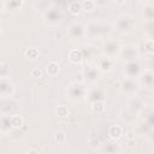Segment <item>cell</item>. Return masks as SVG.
Returning <instances> with one entry per match:
<instances>
[{
    "label": "cell",
    "mask_w": 154,
    "mask_h": 154,
    "mask_svg": "<svg viewBox=\"0 0 154 154\" xmlns=\"http://www.w3.org/2000/svg\"><path fill=\"white\" fill-rule=\"evenodd\" d=\"M67 97L73 102H81L84 99H87L88 95V88L82 82H72L66 90Z\"/></svg>",
    "instance_id": "6da1fadb"
},
{
    "label": "cell",
    "mask_w": 154,
    "mask_h": 154,
    "mask_svg": "<svg viewBox=\"0 0 154 154\" xmlns=\"http://www.w3.org/2000/svg\"><path fill=\"white\" fill-rule=\"evenodd\" d=\"M111 32V26L101 22H91L85 26V35L90 38L105 37Z\"/></svg>",
    "instance_id": "7a4b0ae2"
},
{
    "label": "cell",
    "mask_w": 154,
    "mask_h": 154,
    "mask_svg": "<svg viewBox=\"0 0 154 154\" xmlns=\"http://www.w3.org/2000/svg\"><path fill=\"white\" fill-rule=\"evenodd\" d=\"M114 28L120 34H130L136 28V20L131 14H122L116 19Z\"/></svg>",
    "instance_id": "3957f363"
},
{
    "label": "cell",
    "mask_w": 154,
    "mask_h": 154,
    "mask_svg": "<svg viewBox=\"0 0 154 154\" xmlns=\"http://www.w3.org/2000/svg\"><path fill=\"white\" fill-rule=\"evenodd\" d=\"M140 82L135 77H128L125 76L120 82V91L128 96H135L138 91Z\"/></svg>",
    "instance_id": "277c9868"
},
{
    "label": "cell",
    "mask_w": 154,
    "mask_h": 154,
    "mask_svg": "<svg viewBox=\"0 0 154 154\" xmlns=\"http://www.w3.org/2000/svg\"><path fill=\"white\" fill-rule=\"evenodd\" d=\"M102 51H103V54L116 58V57H119L120 54L122 45L114 38H106L102 43Z\"/></svg>",
    "instance_id": "5b68a950"
},
{
    "label": "cell",
    "mask_w": 154,
    "mask_h": 154,
    "mask_svg": "<svg viewBox=\"0 0 154 154\" xmlns=\"http://www.w3.org/2000/svg\"><path fill=\"white\" fill-rule=\"evenodd\" d=\"M114 64H116V58H112L109 55L102 54L96 59V64L95 65L99 67V70L101 72H109V71L113 70Z\"/></svg>",
    "instance_id": "8992f818"
},
{
    "label": "cell",
    "mask_w": 154,
    "mask_h": 154,
    "mask_svg": "<svg viewBox=\"0 0 154 154\" xmlns=\"http://www.w3.org/2000/svg\"><path fill=\"white\" fill-rule=\"evenodd\" d=\"M67 35L72 40H81L84 36H87L85 35V26L82 23L75 22L67 28Z\"/></svg>",
    "instance_id": "52a82bcc"
},
{
    "label": "cell",
    "mask_w": 154,
    "mask_h": 154,
    "mask_svg": "<svg viewBox=\"0 0 154 154\" xmlns=\"http://www.w3.org/2000/svg\"><path fill=\"white\" fill-rule=\"evenodd\" d=\"M43 22L47 25L55 26L61 22V13L54 8H49L43 13Z\"/></svg>",
    "instance_id": "ba28073f"
},
{
    "label": "cell",
    "mask_w": 154,
    "mask_h": 154,
    "mask_svg": "<svg viewBox=\"0 0 154 154\" xmlns=\"http://www.w3.org/2000/svg\"><path fill=\"white\" fill-rule=\"evenodd\" d=\"M119 57H122L125 61H130V60H136L138 58V49L135 45H126V46H122V51Z\"/></svg>",
    "instance_id": "9c48e42d"
},
{
    "label": "cell",
    "mask_w": 154,
    "mask_h": 154,
    "mask_svg": "<svg viewBox=\"0 0 154 154\" xmlns=\"http://www.w3.org/2000/svg\"><path fill=\"white\" fill-rule=\"evenodd\" d=\"M141 72H142L141 65L137 61V59L136 60L126 61L124 64V73H125V76H128V77H135L136 78V77L140 76Z\"/></svg>",
    "instance_id": "30bf717a"
},
{
    "label": "cell",
    "mask_w": 154,
    "mask_h": 154,
    "mask_svg": "<svg viewBox=\"0 0 154 154\" xmlns=\"http://www.w3.org/2000/svg\"><path fill=\"white\" fill-rule=\"evenodd\" d=\"M0 93H1V97L6 99V97H11L14 93V85L11 82V79L8 77H1L0 79Z\"/></svg>",
    "instance_id": "8fae6325"
},
{
    "label": "cell",
    "mask_w": 154,
    "mask_h": 154,
    "mask_svg": "<svg viewBox=\"0 0 154 154\" xmlns=\"http://www.w3.org/2000/svg\"><path fill=\"white\" fill-rule=\"evenodd\" d=\"M100 73H101V71L99 70V67L96 65L95 66L88 65L83 69V77H84V81L88 82V83L96 82L100 78Z\"/></svg>",
    "instance_id": "7c38bea8"
},
{
    "label": "cell",
    "mask_w": 154,
    "mask_h": 154,
    "mask_svg": "<svg viewBox=\"0 0 154 154\" xmlns=\"http://www.w3.org/2000/svg\"><path fill=\"white\" fill-rule=\"evenodd\" d=\"M138 82L141 85H143L148 89L154 88V71H152L149 69L143 70L138 76Z\"/></svg>",
    "instance_id": "4fadbf2b"
},
{
    "label": "cell",
    "mask_w": 154,
    "mask_h": 154,
    "mask_svg": "<svg viewBox=\"0 0 154 154\" xmlns=\"http://www.w3.org/2000/svg\"><path fill=\"white\" fill-rule=\"evenodd\" d=\"M1 10L2 11H20L24 5V0H1Z\"/></svg>",
    "instance_id": "5bb4252c"
},
{
    "label": "cell",
    "mask_w": 154,
    "mask_h": 154,
    "mask_svg": "<svg viewBox=\"0 0 154 154\" xmlns=\"http://www.w3.org/2000/svg\"><path fill=\"white\" fill-rule=\"evenodd\" d=\"M105 99V95H103V90L100 89V88H93L91 90L88 91V95H87V101L89 103H93L97 100H103Z\"/></svg>",
    "instance_id": "9a60e30c"
},
{
    "label": "cell",
    "mask_w": 154,
    "mask_h": 154,
    "mask_svg": "<svg viewBox=\"0 0 154 154\" xmlns=\"http://www.w3.org/2000/svg\"><path fill=\"white\" fill-rule=\"evenodd\" d=\"M137 114H138L137 111L132 109L131 107H129V106L126 105V107H125V108L123 109V112H122V119H123L124 122H126V123H134L135 119L137 118Z\"/></svg>",
    "instance_id": "2e32d148"
},
{
    "label": "cell",
    "mask_w": 154,
    "mask_h": 154,
    "mask_svg": "<svg viewBox=\"0 0 154 154\" xmlns=\"http://www.w3.org/2000/svg\"><path fill=\"white\" fill-rule=\"evenodd\" d=\"M84 59V54L83 51L81 49H71L69 52V60L72 64H81Z\"/></svg>",
    "instance_id": "e0dca14e"
},
{
    "label": "cell",
    "mask_w": 154,
    "mask_h": 154,
    "mask_svg": "<svg viewBox=\"0 0 154 154\" xmlns=\"http://www.w3.org/2000/svg\"><path fill=\"white\" fill-rule=\"evenodd\" d=\"M143 20H154V4H147L142 10Z\"/></svg>",
    "instance_id": "ac0fdd59"
},
{
    "label": "cell",
    "mask_w": 154,
    "mask_h": 154,
    "mask_svg": "<svg viewBox=\"0 0 154 154\" xmlns=\"http://www.w3.org/2000/svg\"><path fill=\"white\" fill-rule=\"evenodd\" d=\"M142 28L147 37L150 40H154V20H143Z\"/></svg>",
    "instance_id": "d6986e66"
},
{
    "label": "cell",
    "mask_w": 154,
    "mask_h": 154,
    "mask_svg": "<svg viewBox=\"0 0 154 154\" xmlns=\"http://www.w3.org/2000/svg\"><path fill=\"white\" fill-rule=\"evenodd\" d=\"M108 135L112 140L117 141L123 136V128L119 125H111L108 129Z\"/></svg>",
    "instance_id": "ffe728a7"
},
{
    "label": "cell",
    "mask_w": 154,
    "mask_h": 154,
    "mask_svg": "<svg viewBox=\"0 0 154 154\" xmlns=\"http://www.w3.org/2000/svg\"><path fill=\"white\" fill-rule=\"evenodd\" d=\"M46 71H47V73L51 75V76L58 75V72H59V64H58L57 61H54V60L49 61V63L47 64V66H46Z\"/></svg>",
    "instance_id": "44dd1931"
},
{
    "label": "cell",
    "mask_w": 154,
    "mask_h": 154,
    "mask_svg": "<svg viewBox=\"0 0 154 154\" xmlns=\"http://www.w3.org/2000/svg\"><path fill=\"white\" fill-rule=\"evenodd\" d=\"M67 8H69V12H70L71 14L77 16V14L81 12V10H82V5H81L78 1H71V2L69 4Z\"/></svg>",
    "instance_id": "7402d4cb"
},
{
    "label": "cell",
    "mask_w": 154,
    "mask_h": 154,
    "mask_svg": "<svg viewBox=\"0 0 154 154\" xmlns=\"http://www.w3.org/2000/svg\"><path fill=\"white\" fill-rule=\"evenodd\" d=\"M90 107L95 113H102L105 111V102H103V100H97V101L90 103Z\"/></svg>",
    "instance_id": "603a6c76"
},
{
    "label": "cell",
    "mask_w": 154,
    "mask_h": 154,
    "mask_svg": "<svg viewBox=\"0 0 154 154\" xmlns=\"http://www.w3.org/2000/svg\"><path fill=\"white\" fill-rule=\"evenodd\" d=\"M23 125V118L20 116H11V128L12 129H18L22 128Z\"/></svg>",
    "instance_id": "cb8c5ba5"
},
{
    "label": "cell",
    "mask_w": 154,
    "mask_h": 154,
    "mask_svg": "<svg viewBox=\"0 0 154 154\" xmlns=\"http://www.w3.org/2000/svg\"><path fill=\"white\" fill-rule=\"evenodd\" d=\"M24 54H25V57L29 58V59H37L38 55H40V52H38L37 48L31 47V48H28V49L24 52Z\"/></svg>",
    "instance_id": "d4e9b609"
},
{
    "label": "cell",
    "mask_w": 154,
    "mask_h": 154,
    "mask_svg": "<svg viewBox=\"0 0 154 154\" xmlns=\"http://www.w3.org/2000/svg\"><path fill=\"white\" fill-rule=\"evenodd\" d=\"M95 1L94 0H84V2L82 4V7H83V10L84 11H87V12H90V11H93L94 8H95Z\"/></svg>",
    "instance_id": "484cf974"
},
{
    "label": "cell",
    "mask_w": 154,
    "mask_h": 154,
    "mask_svg": "<svg viewBox=\"0 0 154 154\" xmlns=\"http://www.w3.org/2000/svg\"><path fill=\"white\" fill-rule=\"evenodd\" d=\"M144 49H146V52H148L150 54H154V40L147 38L146 42H144Z\"/></svg>",
    "instance_id": "4316f807"
},
{
    "label": "cell",
    "mask_w": 154,
    "mask_h": 154,
    "mask_svg": "<svg viewBox=\"0 0 154 154\" xmlns=\"http://www.w3.org/2000/svg\"><path fill=\"white\" fill-rule=\"evenodd\" d=\"M8 65L6 61H2L1 63V70H0V76L1 77H8L10 75V69H7Z\"/></svg>",
    "instance_id": "83f0119b"
},
{
    "label": "cell",
    "mask_w": 154,
    "mask_h": 154,
    "mask_svg": "<svg viewBox=\"0 0 154 154\" xmlns=\"http://www.w3.org/2000/svg\"><path fill=\"white\" fill-rule=\"evenodd\" d=\"M57 113H58L59 117H66V116H69V109H67L66 106L59 105L58 108H57Z\"/></svg>",
    "instance_id": "f1b7e54d"
},
{
    "label": "cell",
    "mask_w": 154,
    "mask_h": 154,
    "mask_svg": "<svg viewBox=\"0 0 154 154\" xmlns=\"http://www.w3.org/2000/svg\"><path fill=\"white\" fill-rule=\"evenodd\" d=\"M54 140L58 142V143H64L66 141V134L63 132V131H59L54 135Z\"/></svg>",
    "instance_id": "f546056e"
},
{
    "label": "cell",
    "mask_w": 154,
    "mask_h": 154,
    "mask_svg": "<svg viewBox=\"0 0 154 154\" xmlns=\"http://www.w3.org/2000/svg\"><path fill=\"white\" fill-rule=\"evenodd\" d=\"M42 70L41 69H38V67H35V69H32L31 70V77H35V78H40V77H42Z\"/></svg>",
    "instance_id": "4dcf8cb0"
},
{
    "label": "cell",
    "mask_w": 154,
    "mask_h": 154,
    "mask_svg": "<svg viewBox=\"0 0 154 154\" xmlns=\"http://www.w3.org/2000/svg\"><path fill=\"white\" fill-rule=\"evenodd\" d=\"M147 125L154 126V112H152L147 116Z\"/></svg>",
    "instance_id": "1f68e13d"
},
{
    "label": "cell",
    "mask_w": 154,
    "mask_h": 154,
    "mask_svg": "<svg viewBox=\"0 0 154 154\" xmlns=\"http://www.w3.org/2000/svg\"><path fill=\"white\" fill-rule=\"evenodd\" d=\"M94 1H95V5H96V6L103 7V6H106L111 0H94Z\"/></svg>",
    "instance_id": "d6a6232c"
},
{
    "label": "cell",
    "mask_w": 154,
    "mask_h": 154,
    "mask_svg": "<svg viewBox=\"0 0 154 154\" xmlns=\"http://www.w3.org/2000/svg\"><path fill=\"white\" fill-rule=\"evenodd\" d=\"M105 150H106V152H118V150H119V148H118L116 144H113V147H112V148H105Z\"/></svg>",
    "instance_id": "836d02e7"
},
{
    "label": "cell",
    "mask_w": 154,
    "mask_h": 154,
    "mask_svg": "<svg viewBox=\"0 0 154 154\" xmlns=\"http://www.w3.org/2000/svg\"><path fill=\"white\" fill-rule=\"evenodd\" d=\"M138 2H141V4H144V5H147V4H150L152 2V0H137Z\"/></svg>",
    "instance_id": "e575fe53"
},
{
    "label": "cell",
    "mask_w": 154,
    "mask_h": 154,
    "mask_svg": "<svg viewBox=\"0 0 154 154\" xmlns=\"http://www.w3.org/2000/svg\"><path fill=\"white\" fill-rule=\"evenodd\" d=\"M114 1H116L118 5H123V4H125L128 0H114Z\"/></svg>",
    "instance_id": "d590c367"
},
{
    "label": "cell",
    "mask_w": 154,
    "mask_h": 154,
    "mask_svg": "<svg viewBox=\"0 0 154 154\" xmlns=\"http://www.w3.org/2000/svg\"><path fill=\"white\" fill-rule=\"evenodd\" d=\"M153 89H154V88H153Z\"/></svg>",
    "instance_id": "8d00e7d4"
}]
</instances>
